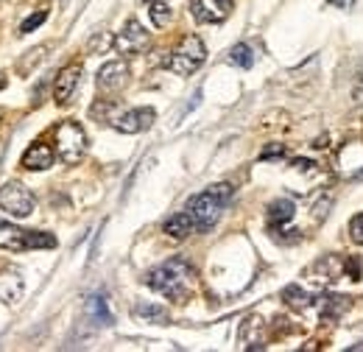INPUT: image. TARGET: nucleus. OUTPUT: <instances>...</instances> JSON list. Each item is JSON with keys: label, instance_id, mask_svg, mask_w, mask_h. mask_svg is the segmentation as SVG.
I'll return each mask as SVG.
<instances>
[{"label": "nucleus", "instance_id": "f3484780", "mask_svg": "<svg viewBox=\"0 0 363 352\" xmlns=\"http://www.w3.org/2000/svg\"><path fill=\"white\" fill-rule=\"evenodd\" d=\"M135 316L137 319H143V321H151V324H168V310L162 308V305H151V302H140L135 305Z\"/></svg>", "mask_w": 363, "mask_h": 352}, {"label": "nucleus", "instance_id": "a211bd4d", "mask_svg": "<svg viewBox=\"0 0 363 352\" xmlns=\"http://www.w3.org/2000/svg\"><path fill=\"white\" fill-rule=\"evenodd\" d=\"M347 268V263H341L338 258H333V255H327V258H321L316 265H313V271H321V282H333V280H338L341 277V271Z\"/></svg>", "mask_w": 363, "mask_h": 352}, {"label": "nucleus", "instance_id": "f8f14e48", "mask_svg": "<svg viewBox=\"0 0 363 352\" xmlns=\"http://www.w3.org/2000/svg\"><path fill=\"white\" fill-rule=\"evenodd\" d=\"M0 249H11V252L26 249V229H20L9 221H0Z\"/></svg>", "mask_w": 363, "mask_h": 352}, {"label": "nucleus", "instance_id": "c85d7f7f", "mask_svg": "<svg viewBox=\"0 0 363 352\" xmlns=\"http://www.w3.org/2000/svg\"><path fill=\"white\" fill-rule=\"evenodd\" d=\"M213 3H216L218 14H221V17H227L229 11H232V3H235V0H213Z\"/></svg>", "mask_w": 363, "mask_h": 352}, {"label": "nucleus", "instance_id": "4be33fe9", "mask_svg": "<svg viewBox=\"0 0 363 352\" xmlns=\"http://www.w3.org/2000/svg\"><path fill=\"white\" fill-rule=\"evenodd\" d=\"M151 20H154V26L157 28H162V26H168L171 23V9H168V0H162V3H151Z\"/></svg>", "mask_w": 363, "mask_h": 352}, {"label": "nucleus", "instance_id": "6ab92c4d", "mask_svg": "<svg viewBox=\"0 0 363 352\" xmlns=\"http://www.w3.org/2000/svg\"><path fill=\"white\" fill-rule=\"evenodd\" d=\"M291 219H294V202H288V199H279V202H274L272 207H269V221H272L274 226H279V224H288Z\"/></svg>", "mask_w": 363, "mask_h": 352}, {"label": "nucleus", "instance_id": "7ed1b4c3", "mask_svg": "<svg viewBox=\"0 0 363 352\" xmlns=\"http://www.w3.org/2000/svg\"><path fill=\"white\" fill-rule=\"evenodd\" d=\"M56 154L62 163L76 165L87 154V134L76 121H62L56 126Z\"/></svg>", "mask_w": 363, "mask_h": 352}, {"label": "nucleus", "instance_id": "39448f33", "mask_svg": "<svg viewBox=\"0 0 363 352\" xmlns=\"http://www.w3.org/2000/svg\"><path fill=\"white\" fill-rule=\"evenodd\" d=\"M34 196H31V190L26 187V185H20V182H6L3 187H0V210H6L9 216H14V219H26V216H31L34 213Z\"/></svg>", "mask_w": 363, "mask_h": 352}, {"label": "nucleus", "instance_id": "423d86ee", "mask_svg": "<svg viewBox=\"0 0 363 352\" xmlns=\"http://www.w3.org/2000/svg\"><path fill=\"white\" fill-rule=\"evenodd\" d=\"M151 43V37H148V31L137 23V20H129L126 26H123V31L115 37V48H118V53H126V56H135V53H143L145 48Z\"/></svg>", "mask_w": 363, "mask_h": 352}, {"label": "nucleus", "instance_id": "f03ea898", "mask_svg": "<svg viewBox=\"0 0 363 352\" xmlns=\"http://www.w3.org/2000/svg\"><path fill=\"white\" fill-rule=\"evenodd\" d=\"M229 202H232V185L218 182V185L207 187L204 193L193 196L187 202V213L193 216L199 232H210L218 224V219H221V213H224V207H227Z\"/></svg>", "mask_w": 363, "mask_h": 352}, {"label": "nucleus", "instance_id": "0eeeda50", "mask_svg": "<svg viewBox=\"0 0 363 352\" xmlns=\"http://www.w3.org/2000/svg\"><path fill=\"white\" fill-rule=\"evenodd\" d=\"M154 118H157V112H154L151 106H137V109H129V112L112 118V126L123 134H137V132L151 129Z\"/></svg>", "mask_w": 363, "mask_h": 352}, {"label": "nucleus", "instance_id": "aec40b11", "mask_svg": "<svg viewBox=\"0 0 363 352\" xmlns=\"http://www.w3.org/2000/svg\"><path fill=\"white\" fill-rule=\"evenodd\" d=\"M229 62H232L235 67H243V70H246V67H252V65H255V53H252V48H249V45L240 43L229 50Z\"/></svg>", "mask_w": 363, "mask_h": 352}, {"label": "nucleus", "instance_id": "393cba45", "mask_svg": "<svg viewBox=\"0 0 363 352\" xmlns=\"http://www.w3.org/2000/svg\"><path fill=\"white\" fill-rule=\"evenodd\" d=\"M350 235H352L355 243H361L363 246V213H358L355 219L350 221Z\"/></svg>", "mask_w": 363, "mask_h": 352}, {"label": "nucleus", "instance_id": "5701e85b", "mask_svg": "<svg viewBox=\"0 0 363 352\" xmlns=\"http://www.w3.org/2000/svg\"><path fill=\"white\" fill-rule=\"evenodd\" d=\"M190 14H193L199 23H216V20H221V14H216V11H207L201 0H190Z\"/></svg>", "mask_w": 363, "mask_h": 352}, {"label": "nucleus", "instance_id": "a878e982", "mask_svg": "<svg viewBox=\"0 0 363 352\" xmlns=\"http://www.w3.org/2000/svg\"><path fill=\"white\" fill-rule=\"evenodd\" d=\"M109 45H115V40H112L109 34H104V31H101V34H95V37H92L87 48H90V50H106Z\"/></svg>", "mask_w": 363, "mask_h": 352}, {"label": "nucleus", "instance_id": "ddd939ff", "mask_svg": "<svg viewBox=\"0 0 363 352\" xmlns=\"http://www.w3.org/2000/svg\"><path fill=\"white\" fill-rule=\"evenodd\" d=\"M162 229H165V235H171V238L182 241V238H187V235L196 229V221H193L190 213H177V216H171V219L165 221Z\"/></svg>", "mask_w": 363, "mask_h": 352}, {"label": "nucleus", "instance_id": "f257e3e1", "mask_svg": "<svg viewBox=\"0 0 363 352\" xmlns=\"http://www.w3.org/2000/svg\"><path fill=\"white\" fill-rule=\"evenodd\" d=\"M193 274H196V271H193V265L187 263V260L174 258V260H168V263L151 268V271L145 274V285L154 288L157 294L168 297V299L182 302V299L187 297V291H190Z\"/></svg>", "mask_w": 363, "mask_h": 352}, {"label": "nucleus", "instance_id": "412c9836", "mask_svg": "<svg viewBox=\"0 0 363 352\" xmlns=\"http://www.w3.org/2000/svg\"><path fill=\"white\" fill-rule=\"evenodd\" d=\"M56 238L48 232H26V249H53Z\"/></svg>", "mask_w": 363, "mask_h": 352}, {"label": "nucleus", "instance_id": "6e6552de", "mask_svg": "<svg viewBox=\"0 0 363 352\" xmlns=\"http://www.w3.org/2000/svg\"><path fill=\"white\" fill-rule=\"evenodd\" d=\"M98 89L101 92H118V89L126 87V82H129V67H126V62H121V59H115V62H106L101 70H98Z\"/></svg>", "mask_w": 363, "mask_h": 352}, {"label": "nucleus", "instance_id": "c756f323", "mask_svg": "<svg viewBox=\"0 0 363 352\" xmlns=\"http://www.w3.org/2000/svg\"><path fill=\"white\" fill-rule=\"evenodd\" d=\"M327 3H330V6H338V9H350L355 0H327Z\"/></svg>", "mask_w": 363, "mask_h": 352}, {"label": "nucleus", "instance_id": "4468645a", "mask_svg": "<svg viewBox=\"0 0 363 352\" xmlns=\"http://www.w3.org/2000/svg\"><path fill=\"white\" fill-rule=\"evenodd\" d=\"M87 310H90L92 321H95V324H101V327H109V324L115 321V316H112L109 302H106V297H104V294H95V297H90V305H87Z\"/></svg>", "mask_w": 363, "mask_h": 352}, {"label": "nucleus", "instance_id": "1a4fd4ad", "mask_svg": "<svg viewBox=\"0 0 363 352\" xmlns=\"http://www.w3.org/2000/svg\"><path fill=\"white\" fill-rule=\"evenodd\" d=\"M79 84H82V67H79V65H70V67H65V70L56 76V84H53L56 104H70V98L76 95Z\"/></svg>", "mask_w": 363, "mask_h": 352}, {"label": "nucleus", "instance_id": "2eb2a0df", "mask_svg": "<svg viewBox=\"0 0 363 352\" xmlns=\"http://www.w3.org/2000/svg\"><path fill=\"white\" fill-rule=\"evenodd\" d=\"M350 308V297H341V294H327L321 299V319L324 321H333L338 316H344V310Z\"/></svg>", "mask_w": 363, "mask_h": 352}, {"label": "nucleus", "instance_id": "bb28decb", "mask_svg": "<svg viewBox=\"0 0 363 352\" xmlns=\"http://www.w3.org/2000/svg\"><path fill=\"white\" fill-rule=\"evenodd\" d=\"M285 154V145H269L263 154H260V160H272V157H282Z\"/></svg>", "mask_w": 363, "mask_h": 352}, {"label": "nucleus", "instance_id": "b1692460", "mask_svg": "<svg viewBox=\"0 0 363 352\" xmlns=\"http://www.w3.org/2000/svg\"><path fill=\"white\" fill-rule=\"evenodd\" d=\"M45 20H48V11H45V9H40L37 14H31V17H26V20H23L20 34H31V31H34V28H40Z\"/></svg>", "mask_w": 363, "mask_h": 352}, {"label": "nucleus", "instance_id": "2f4dec72", "mask_svg": "<svg viewBox=\"0 0 363 352\" xmlns=\"http://www.w3.org/2000/svg\"><path fill=\"white\" fill-rule=\"evenodd\" d=\"M148 3H162V0H148Z\"/></svg>", "mask_w": 363, "mask_h": 352}, {"label": "nucleus", "instance_id": "9b49d317", "mask_svg": "<svg viewBox=\"0 0 363 352\" xmlns=\"http://www.w3.org/2000/svg\"><path fill=\"white\" fill-rule=\"evenodd\" d=\"M53 148L48 145V143H34L26 154H23V168H28V171H45L53 165Z\"/></svg>", "mask_w": 363, "mask_h": 352}, {"label": "nucleus", "instance_id": "cd10ccee", "mask_svg": "<svg viewBox=\"0 0 363 352\" xmlns=\"http://www.w3.org/2000/svg\"><path fill=\"white\" fill-rule=\"evenodd\" d=\"M313 165H316V163H311V160H294V168H296V171H305V174H313V171H316Z\"/></svg>", "mask_w": 363, "mask_h": 352}, {"label": "nucleus", "instance_id": "20e7f679", "mask_svg": "<svg viewBox=\"0 0 363 352\" xmlns=\"http://www.w3.org/2000/svg\"><path fill=\"white\" fill-rule=\"evenodd\" d=\"M204 59H207V48H204V43H201L196 34H187V37L177 45V50L171 53L168 67H171L177 76H190Z\"/></svg>", "mask_w": 363, "mask_h": 352}, {"label": "nucleus", "instance_id": "dca6fc26", "mask_svg": "<svg viewBox=\"0 0 363 352\" xmlns=\"http://www.w3.org/2000/svg\"><path fill=\"white\" fill-rule=\"evenodd\" d=\"M282 302L291 305V308H296V310H305L313 305L311 294H308L302 285H285V288H282Z\"/></svg>", "mask_w": 363, "mask_h": 352}, {"label": "nucleus", "instance_id": "7c9ffc66", "mask_svg": "<svg viewBox=\"0 0 363 352\" xmlns=\"http://www.w3.org/2000/svg\"><path fill=\"white\" fill-rule=\"evenodd\" d=\"M6 87V76H3V73H0V89Z\"/></svg>", "mask_w": 363, "mask_h": 352}, {"label": "nucleus", "instance_id": "9d476101", "mask_svg": "<svg viewBox=\"0 0 363 352\" xmlns=\"http://www.w3.org/2000/svg\"><path fill=\"white\" fill-rule=\"evenodd\" d=\"M23 291H26V282L20 277V271L9 268V271H0V302L14 308L20 299H23Z\"/></svg>", "mask_w": 363, "mask_h": 352}]
</instances>
